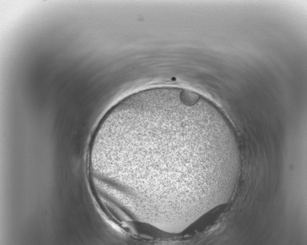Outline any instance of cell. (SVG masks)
Returning <instances> with one entry per match:
<instances>
[{"instance_id":"1","label":"cell","mask_w":307,"mask_h":245,"mask_svg":"<svg viewBox=\"0 0 307 245\" xmlns=\"http://www.w3.org/2000/svg\"><path fill=\"white\" fill-rule=\"evenodd\" d=\"M114 157L122 180L147 196L169 197L172 185L201 176L205 152L195 97L155 93L120 105Z\"/></svg>"}]
</instances>
